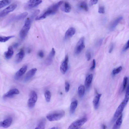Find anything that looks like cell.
Segmentation results:
<instances>
[{
    "mask_svg": "<svg viewBox=\"0 0 129 129\" xmlns=\"http://www.w3.org/2000/svg\"><path fill=\"white\" fill-rule=\"evenodd\" d=\"M85 93V88L83 85H80L78 87V93L79 96L82 97L84 95Z\"/></svg>",
    "mask_w": 129,
    "mask_h": 129,
    "instance_id": "obj_27",
    "label": "cell"
},
{
    "mask_svg": "<svg viewBox=\"0 0 129 129\" xmlns=\"http://www.w3.org/2000/svg\"><path fill=\"white\" fill-rule=\"evenodd\" d=\"M113 48V45L112 44L111 45V46L110 47L109 51V53H111L112 52Z\"/></svg>",
    "mask_w": 129,
    "mask_h": 129,
    "instance_id": "obj_43",
    "label": "cell"
},
{
    "mask_svg": "<svg viewBox=\"0 0 129 129\" xmlns=\"http://www.w3.org/2000/svg\"><path fill=\"white\" fill-rule=\"evenodd\" d=\"M62 11L66 13H69L71 10V7L70 4L68 2H66L61 7Z\"/></svg>",
    "mask_w": 129,
    "mask_h": 129,
    "instance_id": "obj_22",
    "label": "cell"
},
{
    "mask_svg": "<svg viewBox=\"0 0 129 129\" xmlns=\"http://www.w3.org/2000/svg\"><path fill=\"white\" fill-rule=\"evenodd\" d=\"M122 69V67L120 66L117 68L114 69L112 71V73L113 75H115L120 72Z\"/></svg>",
    "mask_w": 129,
    "mask_h": 129,
    "instance_id": "obj_32",
    "label": "cell"
},
{
    "mask_svg": "<svg viewBox=\"0 0 129 129\" xmlns=\"http://www.w3.org/2000/svg\"><path fill=\"white\" fill-rule=\"evenodd\" d=\"M122 115H121L117 118V120L113 125L112 129H119L122 122Z\"/></svg>",
    "mask_w": 129,
    "mask_h": 129,
    "instance_id": "obj_21",
    "label": "cell"
},
{
    "mask_svg": "<svg viewBox=\"0 0 129 129\" xmlns=\"http://www.w3.org/2000/svg\"><path fill=\"white\" fill-rule=\"evenodd\" d=\"M13 121L12 117H9L5 120L3 121L0 122V127L5 128L9 127Z\"/></svg>",
    "mask_w": 129,
    "mask_h": 129,
    "instance_id": "obj_15",
    "label": "cell"
},
{
    "mask_svg": "<svg viewBox=\"0 0 129 129\" xmlns=\"http://www.w3.org/2000/svg\"><path fill=\"white\" fill-rule=\"evenodd\" d=\"M45 96L46 101L47 102H50L51 98V94L49 90H47L45 93Z\"/></svg>",
    "mask_w": 129,
    "mask_h": 129,
    "instance_id": "obj_31",
    "label": "cell"
},
{
    "mask_svg": "<svg viewBox=\"0 0 129 129\" xmlns=\"http://www.w3.org/2000/svg\"><path fill=\"white\" fill-rule=\"evenodd\" d=\"M46 121L45 119H43L41 120L35 129H45L46 123Z\"/></svg>",
    "mask_w": 129,
    "mask_h": 129,
    "instance_id": "obj_26",
    "label": "cell"
},
{
    "mask_svg": "<svg viewBox=\"0 0 129 129\" xmlns=\"http://www.w3.org/2000/svg\"><path fill=\"white\" fill-rule=\"evenodd\" d=\"M28 13L27 12H24L17 16L16 19L17 20H20L25 18L28 15Z\"/></svg>",
    "mask_w": 129,
    "mask_h": 129,
    "instance_id": "obj_30",
    "label": "cell"
},
{
    "mask_svg": "<svg viewBox=\"0 0 129 129\" xmlns=\"http://www.w3.org/2000/svg\"><path fill=\"white\" fill-rule=\"evenodd\" d=\"M70 87V85L69 82H65V91L66 92H68L69 91Z\"/></svg>",
    "mask_w": 129,
    "mask_h": 129,
    "instance_id": "obj_36",
    "label": "cell"
},
{
    "mask_svg": "<svg viewBox=\"0 0 129 129\" xmlns=\"http://www.w3.org/2000/svg\"><path fill=\"white\" fill-rule=\"evenodd\" d=\"M68 61V56L66 55L64 60L62 63L60 67V71L63 74H65L67 70Z\"/></svg>",
    "mask_w": 129,
    "mask_h": 129,
    "instance_id": "obj_10",
    "label": "cell"
},
{
    "mask_svg": "<svg viewBox=\"0 0 129 129\" xmlns=\"http://www.w3.org/2000/svg\"><path fill=\"white\" fill-rule=\"evenodd\" d=\"M86 57L87 58V60L89 61L91 58V52L89 51H88L86 54Z\"/></svg>",
    "mask_w": 129,
    "mask_h": 129,
    "instance_id": "obj_37",
    "label": "cell"
},
{
    "mask_svg": "<svg viewBox=\"0 0 129 129\" xmlns=\"http://www.w3.org/2000/svg\"><path fill=\"white\" fill-rule=\"evenodd\" d=\"M127 103L124 100L120 104L117 108L114 114L113 121L116 120L118 117L121 114L125 106Z\"/></svg>",
    "mask_w": 129,
    "mask_h": 129,
    "instance_id": "obj_6",
    "label": "cell"
},
{
    "mask_svg": "<svg viewBox=\"0 0 129 129\" xmlns=\"http://www.w3.org/2000/svg\"><path fill=\"white\" fill-rule=\"evenodd\" d=\"M14 37H15V36H11L7 37L0 36V42H5Z\"/></svg>",
    "mask_w": 129,
    "mask_h": 129,
    "instance_id": "obj_29",
    "label": "cell"
},
{
    "mask_svg": "<svg viewBox=\"0 0 129 129\" xmlns=\"http://www.w3.org/2000/svg\"><path fill=\"white\" fill-rule=\"evenodd\" d=\"M98 13L100 14H103L105 13V8L103 6H101L99 8Z\"/></svg>",
    "mask_w": 129,
    "mask_h": 129,
    "instance_id": "obj_35",
    "label": "cell"
},
{
    "mask_svg": "<svg viewBox=\"0 0 129 129\" xmlns=\"http://www.w3.org/2000/svg\"><path fill=\"white\" fill-rule=\"evenodd\" d=\"M63 2V1H60L52 5L46 10L42 14L37 17L35 19L36 20H42L51 15L55 14Z\"/></svg>",
    "mask_w": 129,
    "mask_h": 129,
    "instance_id": "obj_1",
    "label": "cell"
},
{
    "mask_svg": "<svg viewBox=\"0 0 129 129\" xmlns=\"http://www.w3.org/2000/svg\"><path fill=\"white\" fill-rule=\"evenodd\" d=\"M87 118L84 117L72 123L68 129H79V128L87 121Z\"/></svg>",
    "mask_w": 129,
    "mask_h": 129,
    "instance_id": "obj_4",
    "label": "cell"
},
{
    "mask_svg": "<svg viewBox=\"0 0 129 129\" xmlns=\"http://www.w3.org/2000/svg\"><path fill=\"white\" fill-rule=\"evenodd\" d=\"M65 115V112L64 111H58L48 115L47 116V118L51 121H58L64 117Z\"/></svg>",
    "mask_w": 129,
    "mask_h": 129,
    "instance_id": "obj_2",
    "label": "cell"
},
{
    "mask_svg": "<svg viewBox=\"0 0 129 129\" xmlns=\"http://www.w3.org/2000/svg\"><path fill=\"white\" fill-rule=\"evenodd\" d=\"M103 41V39H101L99 40L97 43V45L99 46H101L102 44Z\"/></svg>",
    "mask_w": 129,
    "mask_h": 129,
    "instance_id": "obj_42",
    "label": "cell"
},
{
    "mask_svg": "<svg viewBox=\"0 0 129 129\" xmlns=\"http://www.w3.org/2000/svg\"><path fill=\"white\" fill-rule=\"evenodd\" d=\"M98 1H90L89 2V5L90 6H92L95 5L97 4Z\"/></svg>",
    "mask_w": 129,
    "mask_h": 129,
    "instance_id": "obj_39",
    "label": "cell"
},
{
    "mask_svg": "<svg viewBox=\"0 0 129 129\" xmlns=\"http://www.w3.org/2000/svg\"><path fill=\"white\" fill-rule=\"evenodd\" d=\"M78 7L79 9L85 12H87L88 11L87 4L84 2H82L79 3L78 5Z\"/></svg>",
    "mask_w": 129,
    "mask_h": 129,
    "instance_id": "obj_23",
    "label": "cell"
},
{
    "mask_svg": "<svg viewBox=\"0 0 129 129\" xmlns=\"http://www.w3.org/2000/svg\"><path fill=\"white\" fill-rule=\"evenodd\" d=\"M42 1L37 0H31L29 1L26 4L25 8L27 9L30 10L35 8L41 3Z\"/></svg>",
    "mask_w": 129,
    "mask_h": 129,
    "instance_id": "obj_9",
    "label": "cell"
},
{
    "mask_svg": "<svg viewBox=\"0 0 129 129\" xmlns=\"http://www.w3.org/2000/svg\"><path fill=\"white\" fill-rule=\"evenodd\" d=\"M38 55L40 58H43L44 56V53L42 51H40L38 53Z\"/></svg>",
    "mask_w": 129,
    "mask_h": 129,
    "instance_id": "obj_41",
    "label": "cell"
},
{
    "mask_svg": "<svg viewBox=\"0 0 129 129\" xmlns=\"http://www.w3.org/2000/svg\"><path fill=\"white\" fill-rule=\"evenodd\" d=\"M25 55V53L24 50L23 49H22L16 55V62L18 63L21 62L24 57Z\"/></svg>",
    "mask_w": 129,
    "mask_h": 129,
    "instance_id": "obj_16",
    "label": "cell"
},
{
    "mask_svg": "<svg viewBox=\"0 0 129 129\" xmlns=\"http://www.w3.org/2000/svg\"></svg>",
    "mask_w": 129,
    "mask_h": 129,
    "instance_id": "obj_47",
    "label": "cell"
},
{
    "mask_svg": "<svg viewBox=\"0 0 129 129\" xmlns=\"http://www.w3.org/2000/svg\"><path fill=\"white\" fill-rule=\"evenodd\" d=\"M123 17H120L115 19L111 25L109 30L110 31H113L115 28L118 24L122 20Z\"/></svg>",
    "mask_w": 129,
    "mask_h": 129,
    "instance_id": "obj_17",
    "label": "cell"
},
{
    "mask_svg": "<svg viewBox=\"0 0 129 129\" xmlns=\"http://www.w3.org/2000/svg\"><path fill=\"white\" fill-rule=\"evenodd\" d=\"M96 65V62L95 60V59H93V63L92 67L90 68L91 70H93L95 67Z\"/></svg>",
    "mask_w": 129,
    "mask_h": 129,
    "instance_id": "obj_40",
    "label": "cell"
},
{
    "mask_svg": "<svg viewBox=\"0 0 129 129\" xmlns=\"http://www.w3.org/2000/svg\"><path fill=\"white\" fill-rule=\"evenodd\" d=\"M78 102L77 100H75L71 103L70 107V113L72 114L74 113L77 107Z\"/></svg>",
    "mask_w": 129,
    "mask_h": 129,
    "instance_id": "obj_24",
    "label": "cell"
},
{
    "mask_svg": "<svg viewBox=\"0 0 129 129\" xmlns=\"http://www.w3.org/2000/svg\"><path fill=\"white\" fill-rule=\"evenodd\" d=\"M129 48V40L127 42L126 44L124 47L123 49V51L125 52Z\"/></svg>",
    "mask_w": 129,
    "mask_h": 129,
    "instance_id": "obj_38",
    "label": "cell"
},
{
    "mask_svg": "<svg viewBox=\"0 0 129 129\" xmlns=\"http://www.w3.org/2000/svg\"><path fill=\"white\" fill-rule=\"evenodd\" d=\"M128 80V77H124L122 85V91H123L125 89Z\"/></svg>",
    "mask_w": 129,
    "mask_h": 129,
    "instance_id": "obj_34",
    "label": "cell"
},
{
    "mask_svg": "<svg viewBox=\"0 0 129 129\" xmlns=\"http://www.w3.org/2000/svg\"><path fill=\"white\" fill-rule=\"evenodd\" d=\"M11 2V1L5 0L0 1V9H1L9 5Z\"/></svg>",
    "mask_w": 129,
    "mask_h": 129,
    "instance_id": "obj_28",
    "label": "cell"
},
{
    "mask_svg": "<svg viewBox=\"0 0 129 129\" xmlns=\"http://www.w3.org/2000/svg\"><path fill=\"white\" fill-rule=\"evenodd\" d=\"M18 46V43H16L13 46L14 48H17Z\"/></svg>",
    "mask_w": 129,
    "mask_h": 129,
    "instance_id": "obj_45",
    "label": "cell"
},
{
    "mask_svg": "<svg viewBox=\"0 0 129 129\" xmlns=\"http://www.w3.org/2000/svg\"><path fill=\"white\" fill-rule=\"evenodd\" d=\"M27 69V66H25L21 68L16 73L15 79L16 80L19 79L25 73Z\"/></svg>",
    "mask_w": 129,
    "mask_h": 129,
    "instance_id": "obj_12",
    "label": "cell"
},
{
    "mask_svg": "<svg viewBox=\"0 0 129 129\" xmlns=\"http://www.w3.org/2000/svg\"><path fill=\"white\" fill-rule=\"evenodd\" d=\"M17 7V5L16 4L10 5L0 13V17H5L10 13L15 10Z\"/></svg>",
    "mask_w": 129,
    "mask_h": 129,
    "instance_id": "obj_8",
    "label": "cell"
},
{
    "mask_svg": "<svg viewBox=\"0 0 129 129\" xmlns=\"http://www.w3.org/2000/svg\"><path fill=\"white\" fill-rule=\"evenodd\" d=\"M102 129H106V126L105 124H103L102 125Z\"/></svg>",
    "mask_w": 129,
    "mask_h": 129,
    "instance_id": "obj_44",
    "label": "cell"
},
{
    "mask_svg": "<svg viewBox=\"0 0 129 129\" xmlns=\"http://www.w3.org/2000/svg\"><path fill=\"white\" fill-rule=\"evenodd\" d=\"M50 129H57V128H56L55 127H53Z\"/></svg>",
    "mask_w": 129,
    "mask_h": 129,
    "instance_id": "obj_46",
    "label": "cell"
},
{
    "mask_svg": "<svg viewBox=\"0 0 129 129\" xmlns=\"http://www.w3.org/2000/svg\"><path fill=\"white\" fill-rule=\"evenodd\" d=\"M37 95L36 92L34 91H32L28 102V105L29 108H32L34 107L37 101Z\"/></svg>",
    "mask_w": 129,
    "mask_h": 129,
    "instance_id": "obj_5",
    "label": "cell"
},
{
    "mask_svg": "<svg viewBox=\"0 0 129 129\" xmlns=\"http://www.w3.org/2000/svg\"><path fill=\"white\" fill-rule=\"evenodd\" d=\"M93 75L90 74L88 75L86 78L85 81V85L87 88H89L91 83L93 79Z\"/></svg>",
    "mask_w": 129,
    "mask_h": 129,
    "instance_id": "obj_25",
    "label": "cell"
},
{
    "mask_svg": "<svg viewBox=\"0 0 129 129\" xmlns=\"http://www.w3.org/2000/svg\"><path fill=\"white\" fill-rule=\"evenodd\" d=\"M84 37L81 38L78 41L75 49V53L76 55L79 54L84 48Z\"/></svg>",
    "mask_w": 129,
    "mask_h": 129,
    "instance_id": "obj_7",
    "label": "cell"
},
{
    "mask_svg": "<svg viewBox=\"0 0 129 129\" xmlns=\"http://www.w3.org/2000/svg\"><path fill=\"white\" fill-rule=\"evenodd\" d=\"M55 53L56 52L55 49L53 48L45 61V64L46 65H49L52 64Z\"/></svg>",
    "mask_w": 129,
    "mask_h": 129,
    "instance_id": "obj_11",
    "label": "cell"
},
{
    "mask_svg": "<svg viewBox=\"0 0 129 129\" xmlns=\"http://www.w3.org/2000/svg\"><path fill=\"white\" fill-rule=\"evenodd\" d=\"M37 69L36 68H33L29 71L27 73L25 76L24 81L27 82L35 75Z\"/></svg>",
    "mask_w": 129,
    "mask_h": 129,
    "instance_id": "obj_13",
    "label": "cell"
},
{
    "mask_svg": "<svg viewBox=\"0 0 129 129\" xmlns=\"http://www.w3.org/2000/svg\"><path fill=\"white\" fill-rule=\"evenodd\" d=\"M101 95V94H98L94 97L93 99V103L95 109H97L98 108L100 100Z\"/></svg>",
    "mask_w": 129,
    "mask_h": 129,
    "instance_id": "obj_20",
    "label": "cell"
},
{
    "mask_svg": "<svg viewBox=\"0 0 129 129\" xmlns=\"http://www.w3.org/2000/svg\"><path fill=\"white\" fill-rule=\"evenodd\" d=\"M19 93V91L18 89H13L5 94L4 96V98H12L15 95L18 94Z\"/></svg>",
    "mask_w": 129,
    "mask_h": 129,
    "instance_id": "obj_14",
    "label": "cell"
},
{
    "mask_svg": "<svg viewBox=\"0 0 129 129\" xmlns=\"http://www.w3.org/2000/svg\"><path fill=\"white\" fill-rule=\"evenodd\" d=\"M129 99V86H128L124 101L127 103Z\"/></svg>",
    "mask_w": 129,
    "mask_h": 129,
    "instance_id": "obj_33",
    "label": "cell"
},
{
    "mask_svg": "<svg viewBox=\"0 0 129 129\" xmlns=\"http://www.w3.org/2000/svg\"><path fill=\"white\" fill-rule=\"evenodd\" d=\"M76 32L75 29L71 27L69 28L66 32L65 34V39H67L72 37Z\"/></svg>",
    "mask_w": 129,
    "mask_h": 129,
    "instance_id": "obj_18",
    "label": "cell"
},
{
    "mask_svg": "<svg viewBox=\"0 0 129 129\" xmlns=\"http://www.w3.org/2000/svg\"><path fill=\"white\" fill-rule=\"evenodd\" d=\"M14 54L13 48L11 46H10L7 51L5 53V55L6 58L8 59H10L13 56Z\"/></svg>",
    "mask_w": 129,
    "mask_h": 129,
    "instance_id": "obj_19",
    "label": "cell"
},
{
    "mask_svg": "<svg viewBox=\"0 0 129 129\" xmlns=\"http://www.w3.org/2000/svg\"><path fill=\"white\" fill-rule=\"evenodd\" d=\"M32 22L29 18L26 21L25 24L20 32V36L22 39H24L27 34L30 28Z\"/></svg>",
    "mask_w": 129,
    "mask_h": 129,
    "instance_id": "obj_3",
    "label": "cell"
}]
</instances>
